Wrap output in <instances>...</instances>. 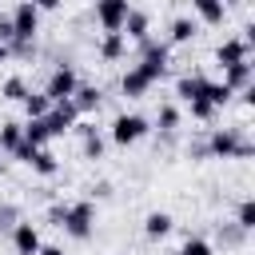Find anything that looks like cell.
I'll list each match as a JSON object with an SVG mask.
<instances>
[{
	"label": "cell",
	"mask_w": 255,
	"mask_h": 255,
	"mask_svg": "<svg viewBox=\"0 0 255 255\" xmlns=\"http://www.w3.org/2000/svg\"><path fill=\"white\" fill-rule=\"evenodd\" d=\"M203 151H211V155H219V159H247L251 155V139L239 131V128H215L211 135H207V147Z\"/></svg>",
	"instance_id": "cell-1"
},
{
	"label": "cell",
	"mask_w": 255,
	"mask_h": 255,
	"mask_svg": "<svg viewBox=\"0 0 255 255\" xmlns=\"http://www.w3.org/2000/svg\"><path fill=\"white\" fill-rule=\"evenodd\" d=\"M36 28H40V8H36L32 0H20L16 12H12V32H16V40L8 44V52H12V48H16V52H32Z\"/></svg>",
	"instance_id": "cell-2"
},
{
	"label": "cell",
	"mask_w": 255,
	"mask_h": 255,
	"mask_svg": "<svg viewBox=\"0 0 255 255\" xmlns=\"http://www.w3.org/2000/svg\"><path fill=\"white\" fill-rule=\"evenodd\" d=\"M60 227H64L72 239H88V235H92V227H96V203H92V199H80V203H64Z\"/></svg>",
	"instance_id": "cell-3"
},
{
	"label": "cell",
	"mask_w": 255,
	"mask_h": 255,
	"mask_svg": "<svg viewBox=\"0 0 255 255\" xmlns=\"http://www.w3.org/2000/svg\"><path fill=\"white\" fill-rule=\"evenodd\" d=\"M76 88H80V80H76V68H72V64H60V68H52L44 96H48L52 104H60V100H72V92H76Z\"/></svg>",
	"instance_id": "cell-4"
},
{
	"label": "cell",
	"mask_w": 255,
	"mask_h": 255,
	"mask_svg": "<svg viewBox=\"0 0 255 255\" xmlns=\"http://www.w3.org/2000/svg\"><path fill=\"white\" fill-rule=\"evenodd\" d=\"M143 135H147V120H143V116H135V112L128 116V112H124V116L112 120V139H116L120 147H128V143H135V139H143Z\"/></svg>",
	"instance_id": "cell-5"
},
{
	"label": "cell",
	"mask_w": 255,
	"mask_h": 255,
	"mask_svg": "<svg viewBox=\"0 0 255 255\" xmlns=\"http://www.w3.org/2000/svg\"><path fill=\"white\" fill-rule=\"evenodd\" d=\"M128 12H131L128 0H96V20H100L104 32H124Z\"/></svg>",
	"instance_id": "cell-6"
},
{
	"label": "cell",
	"mask_w": 255,
	"mask_h": 255,
	"mask_svg": "<svg viewBox=\"0 0 255 255\" xmlns=\"http://www.w3.org/2000/svg\"><path fill=\"white\" fill-rule=\"evenodd\" d=\"M76 120H80V112H76V104H72V100L52 104V108H48V116H44L48 135H64V131H72V128H76Z\"/></svg>",
	"instance_id": "cell-7"
},
{
	"label": "cell",
	"mask_w": 255,
	"mask_h": 255,
	"mask_svg": "<svg viewBox=\"0 0 255 255\" xmlns=\"http://www.w3.org/2000/svg\"><path fill=\"white\" fill-rule=\"evenodd\" d=\"M139 68L151 76V80H159L163 72H167V44H155V40H143V60H139Z\"/></svg>",
	"instance_id": "cell-8"
},
{
	"label": "cell",
	"mask_w": 255,
	"mask_h": 255,
	"mask_svg": "<svg viewBox=\"0 0 255 255\" xmlns=\"http://www.w3.org/2000/svg\"><path fill=\"white\" fill-rule=\"evenodd\" d=\"M247 52H251V40L231 36V40H223V44L215 48V60H219L223 68H231V64H243V60H247Z\"/></svg>",
	"instance_id": "cell-9"
},
{
	"label": "cell",
	"mask_w": 255,
	"mask_h": 255,
	"mask_svg": "<svg viewBox=\"0 0 255 255\" xmlns=\"http://www.w3.org/2000/svg\"><path fill=\"white\" fill-rule=\"evenodd\" d=\"M12 247H16V255H36V251L44 247L36 223H16V227H12Z\"/></svg>",
	"instance_id": "cell-10"
},
{
	"label": "cell",
	"mask_w": 255,
	"mask_h": 255,
	"mask_svg": "<svg viewBox=\"0 0 255 255\" xmlns=\"http://www.w3.org/2000/svg\"><path fill=\"white\" fill-rule=\"evenodd\" d=\"M251 60H243V64H231V68H223V84L231 88V92H247L251 88Z\"/></svg>",
	"instance_id": "cell-11"
},
{
	"label": "cell",
	"mask_w": 255,
	"mask_h": 255,
	"mask_svg": "<svg viewBox=\"0 0 255 255\" xmlns=\"http://www.w3.org/2000/svg\"><path fill=\"white\" fill-rule=\"evenodd\" d=\"M151 84H155V80H151V76H147V72H143L139 64H135V68H128V72H124V80H120L124 96H143V92H147Z\"/></svg>",
	"instance_id": "cell-12"
},
{
	"label": "cell",
	"mask_w": 255,
	"mask_h": 255,
	"mask_svg": "<svg viewBox=\"0 0 255 255\" xmlns=\"http://www.w3.org/2000/svg\"><path fill=\"white\" fill-rule=\"evenodd\" d=\"M203 92H207V80H203V76H179V80H175V96H179L183 104L199 100Z\"/></svg>",
	"instance_id": "cell-13"
},
{
	"label": "cell",
	"mask_w": 255,
	"mask_h": 255,
	"mask_svg": "<svg viewBox=\"0 0 255 255\" xmlns=\"http://www.w3.org/2000/svg\"><path fill=\"white\" fill-rule=\"evenodd\" d=\"M100 100H104V92H100L96 84H80V88L72 92V104H76V112H92V108H100Z\"/></svg>",
	"instance_id": "cell-14"
},
{
	"label": "cell",
	"mask_w": 255,
	"mask_h": 255,
	"mask_svg": "<svg viewBox=\"0 0 255 255\" xmlns=\"http://www.w3.org/2000/svg\"><path fill=\"white\" fill-rule=\"evenodd\" d=\"M128 52V36L124 32H104V40H100V56L104 60H120Z\"/></svg>",
	"instance_id": "cell-15"
},
{
	"label": "cell",
	"mask_w": 255,
	"mask_h": 255,
	"mask_svg": "<svg viewBox=\"0 0 255 255\" xmlns=\"http://www.w3.org/2000/svg\"><path fill=\"white\" fill-rule=\"evenodd\" d=\"M76 131L84 135V155H88V159H100V155H104V139H100V131H96L92 124H80Z\"/></svg>",
	"instance_id": "cell-16"
},
{
	"label": "cell",
	"mask_w": 255,
	"mask_h": 255,
	"mask_svg": "<svg viewBox=\"0 0 255 255\" xmlns=\"http://www.w3.org/2000/svg\"><path fill=\"white\" fill-rule=\"evenodd\" d=\"M20 104H24L28 120H40V116H48V108H52V100H48L44 92H28V96H24Z\"/></svg>",
	"instance_id": "cell-17"
},
{
	"label": "cell",
	"mask_w": 255,
	"mask_h": 255,
	"mask_svg": "<svg viewBox=\"0 0 255 255\" xmlns=\"http://www.w3.org/2000/svg\"><path fill=\"white\" fill-rule=\"evenodd\" d=\"M143 231H147L151 239H163V235L171 231V215H167V211H151V215L143 219Z\"/></svg>",
	"instance_id": "cell-18"
},
{
	"label": "cell",
	"mask_w": 255,
	"mask_h": 255,
	"mask_svg": "<svg viewBox=\"0 0 255 255\" xmlns=\"http://www.w3.org/2000/svg\"><path fill=\"white\" fill-rule=\"evenodd\" d=\"M20 139H24V124H16V120L0 124V151H16Z\"/></svg>",
	"instance_id": "cell-19"
},
{
	"label": "cell",
	"mask_w": 255,
	"mask_h": 255,
	"mask_svg": "<svg viewBox=\"0 0 255 255\" xmlns=\"http://www.w3.org/2000/svg\"><path fill=\"white\" fill-rule=\"evenodd\" d=\"M124 28H128L124 36H131V40H139V44L147 40V16H143V12H135V8L128 12V20H124Z\"/></svg>",
	"instance_id": "cell-20"
},
{
	"label": "cell",
	"mask_w": 255,
	"mask_h": 255,
	"mask_svg": "<svg viewBox=\"0 0 255 255\" xmlns=\"http://www.w3.org/2000/svg\"><path fill=\"white\" fill-rule=\"evenodd\" d=\"M32 171H36V175H56V171H60V159H56L48 147H40V151L32 155Z\"/></svg>",
	"instance_id": "cell-21"
},
{
	"label": "cell",
	"mask_w": 255,
	"mask_h": 255,
	"mask_svg": "<svg viewBox=\"0 0 255 255\" xmlns=\"http://www.w3.org/2000/svg\"><path fill=\"white\" fill-rule=\"evenodd\" d=\"M195 12L203 24H223V0H195Z\"/></svg>",
	"instance_id": "cell-22"
},
{
	"label": "cell",
	"mask_w": 255,
	"mask_h": 255,
	"mask_svg": "<svg viewBox=\"0 0 255 255\" xmlns=\"http://www.w3.org/2000/svg\"><path fill=\"white\" fill-rule=\"evenodd\" d=\"M24 139H28V143H36V147H44V143L52 139V135H48V124H44V116L24 124Z\"/></svg>",
	"instance_id": "cell-23"
},
{
	"label": "cell",
	"mask_w": 255,
	"mask_h": 255,
	"mask_svg": "<svg viewBox=\"0 0 255 255\" xmlns=\"http://www.w3.org/2000/svg\"><path fill=\"white\" fill-rule=\"evenodd\" d=\"M191 36H195V20H187V16L171 20V40H175V44H187Z\"/></svg>",
	"instance_id": "cell-24"
},
{
	"label": "cell",
	"mask_w": 255,
	"mask_h": 255,
	"mask_svg": "<svg viewBox=\"0 0 255 255\" xmlns=\"http://www.w3.org/2000/svg\"><path fill=\"white\" fill-rule=\"evenodd\" d=\"M0 96H4V100H24V96H28V84H24L20 76H8L4 88H0Z\"/></svg>",
	"instance_id": "cell-25"
},
{
	"label": "cell",
	"mask_w": 255,
	"mask_h": 255,
	"mask_svg": "<svg viewBox=\"0 0 255 255\" xmlns=\"http://www.w3.org/2000/svg\"><path fill=\"white\" fill-rule=\"evenodd\" d=\"M203 96H207V100H211L215 108H223V104H227V100H231L235 92H231L227 84H211V80H207V92H203Z\"/></svg>",
	"instance_id": "cell-26"
},
{
	"label": "cell",
	"mask_w": 255,
	"mask_h": 255,
	"mask_svg": "<svg viewBox=\"0 0 255 255\" xmlns=\"http://www.w3.org/2000/svg\"><path fill=\"white\" fill-rule=\"evenodd\" d=\"M187 108H191V116H195V120H203V124H207V120H215V104H211L207 96H199V100H191Z\"/></svg>",
	"instance_id": "cell-27"
},
{
	"label": "cell",
	"mask_w": 255,
	"mask_h": 255,
	"mask_svg": "<svg viewBox=\"0 0 255 255\" xmlns=\"http://www.w3.org/2000/svg\"><path fill=\"white\" fill-rule=\"evenodd\" d=\"M155 124H159V131H171V128L179 124V108H175V104H163L159 116H155Z\"/></svg>",
	"instance_id": "cell-28"
},
{
	"label": "cell",
	"mask_w": 255,
	"mask_h": 255,
	"mask_svg": "<svg viewBox=\"0 0 255 255\" xmlns=\"http://www.w3.org/2000/svg\"><path fill=\"white\" fill-rule=\"evenodd\" d=\"M179 255H215V251H211V243H207V239L191 235V239H187V243L179 247Z\"/></svg>",
	"instance_id": "cell-29"
},
{
	"label": "cell",
	"mask_w": 255,
	"mask_h": 255,
	"mask_svg": "<svg viewBox=\"0 0 255 255\" xmlns=\"http://www.w3.org/2000/svg\"><path fill=\"white\" fill-rule=\"evenodd\" d=\"M235 223H239L243 231L255 227V199H243V203H239V219H235Z\"/></svg>",
	"instance_id": "cell-30"
},
{
	"label": "cell",
	"mask_w": 255,
	"mask_h": 255,
	"mask_svg": "<svg viewBox=\"0 0 255 255\" xmlns=\"http://www.w3.org/2000/svg\"><path fill=\"white\" fill-rule=\"evenodd\" d=\"M36 151H40V147H36V143H28V139H20V143H16V151H12V155H16V159H24V163H32V155H36Z\"/></svg>",
	"instance_id": "cell-31"
},
{
	"label": "cell",
	"mask_w": 255,
	"mask_h": 255,
	"mask_svg": "<svg viewBox=\"0 0 255 255\" xmlns=\"http://www.w3.org/2000/svg\"><path fill=\"white\" fill-rule=\"evenodd\" d=\"M12 40H16V32H12V16H0V44L8 48Z\"/></svg>",
	"instance_id": "cell-32"
},
{
	"label": "cell",
	"mask_w": 255,
	"mask_h": 255,
	"mask_svg": "<svg viewBox=\"0 0 255 255\" xmlns=\"http://www.w3.org/2000/svg\"><path fill=\"white\" fill-rule=\"evenodd\" d=\"M36 255H64V247H56V243H48V247H40Z\"/></svg>",
	"instance_id": "cell-33"
},
{
	"label": "cell",
	"mask_w": 255,
	"mask_h": 255,
	"mask_svg": "<svg viewBox=\"0 0 255 255\" xmlns=\"http://www.w3.org/2000/svg\"><path fill=\"white\" fill-rule=\"evenodd\" d=\"M36 8H60V0H32Z\"/></svg>",
	"instance_id": "cell-34"
},
{
	"label": "cell",
	"mask_w": 255,
	"mask_h": 255,
	"mask_svg": "<svg viewBox=\"0 0 255 255\" xmlns=\"http://www.w3.org/2000/svg\"><path fill=\"white\" fill-rule=\"evenodd\" d=\"M4 60H8V48H4V44H0V64H4Z\"/></svg>",
	"instance_id": "cell-35"
}]
</instances>
